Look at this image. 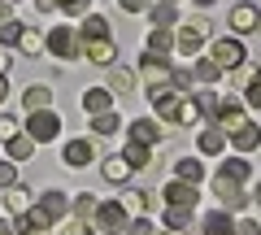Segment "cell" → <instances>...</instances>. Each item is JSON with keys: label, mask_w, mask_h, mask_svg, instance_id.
I'll return each mask as SVG.
<instances>
[{"label": "cell", "mask_w": 261, "mask_h": 235, "mask_svg": "<svg viewBox=\"0 0 261 235\" xmlns=\"http://www.w3.org/2000/svg\"><path fill=\"white\" fill-rule=\"evenodd\" d=\"M209 61H214L218 70H235V66L248 61V48H244L240 35H222V39H214V48H209Z\"/></svg>", "instance_id": "6da1fadb"}, {"label": "cell", "mask_w": 261, "mask_h": 235, "mask_svg": "<svg viewBox=\"0 0 261 235\" xmlns=\"http://www.w3.org/2000/svg\"><path fill=\"white\" fill-rule=\"evenodd\" d=\"M140 79H144V83H152L148 92H161V87H170V79H174V66H170V57L144 53V61H140Z\"/></svg>", "instance_id": "7a4b0ae2"}, {"label": "cell", "mask_w": 261, "mask_h": 235, "mask_svg": "<svg viewBox=\"0 0 261 235\" xmlns=\"http://www.w3.org/2000/svg\"><path fill=\"white\" fill-rule=\"evenodd\" d=\"M205 39H209V22H205V18L183 22V27H178V35H174V53H183V57H196L200 48H205Z\"/></svg>", "instance_id": "3957f363"}, {"label": "cell", "mask_w": 261, "mask_h": 235, "mask_svg": "<svg viewBox=\"0 0 261 235\" xmlns=\"http://www.w3.org/2000/svg\"><path fill=\"white\" fill-rule=\"evenodd\" d=\"M27 135L35 144H53L57 135H61V118H57L53 109H35V113H27Z\"/></svg>", "instance_id": "277c9868"}, {"label": "cell", "mask_w": 261, "mask_h": 235, "mask_svg": "<svg viewBox=\"0 0 261 235\" xmlns=\"http://www.w3.org/2000/svg\"><path fill=\"white\" fill-rule=\"evenodd\" d=\"M92 222H96V231H100V235H122L130 218H126V209H122L118 200H100L96 214H92Z\"/></svg>", "instance_id": "5b68a950"}, {"label": "cell", "mask_w": 261, "mask_h": 235, "mask_svg": "<svg viewBox=\"0 0 261 235\" xmlns=\"http://www.w3.org/2000/svg\"><path fill=\"white\" fill-rule=\"evenodd\" d=\"M44 48H53L61 61H74L79 53H83V39H79V31H70V27H57L53 35H44Z\"/></svg>", "instance_id": "8992f818"}, {"label": "cell", "mask_w": 261, "mask_h": 235, "mask_svg": "<svg viewBox=\"0 0 261 235\" xmlns=\"http://www.w3.org/2000/svg\"><path fill=\"white\" fill-rule=\"evenodd\" d=\"M152 109H157V118H170V122H178V113H183V92H174V87H161V92H148Z\"/></svg>", "instance_id": "52a82bcc"}, {"label": "cell", "mask_w": 261, "mask_h": 235, "mask_svg": "<svg viewBox=\"0 0 261 235\" xmlns=\"http://www.w3.org/2000/svg\"><path fill=\"white\" fill-rule=\"evenodd\" d=\"M161 196H166V205L196 209V200H200V188H192V183H183V179H170L166 188H161Z\"/></svg>", "instance_id": "ba28073f"}, {"label": "cell", "mask_w": 261, "mask_h": 235, "mask_svg": "<svg viewBox=\"0 0 261 235\" xmlns=\"http://www.w3.org/2000/svg\"><path fill=\"white\" fill-rule=\"evenodd\" d=\"M214 118H218V126H222L226 135H231L235 126L248 122V118H244V100H235V96H226V100L218 96V113H214Z\"/></svg>", "instance_id": "9c48e42d"}, {"label": "cell", "mask_w": 261, "mask_h": 235, "mask_svg": "<svg viewBox=\"0 0 261 235\" xmlns=\"http://www.w3.org/2000/svg\"><path fill=\"white\" fill-rule=\"evenodd\" d=\"M126 135H130L135 144H144V148H152V144H161V140H166V126H161V122H152V118H135V122L126 126Z\"/></svg>", "instance_id": "30bf717a"}, {"label": "cell", "mask_w": 261, "mask_h": 235, "mask_svg": "<svg viewBox=\"0 0 261 235\" xmlns=\"http://www.w3.org/2000/svg\"><path fill=\"white\" fill-rule=\"evenodd\" d=\"M214 192H218V200H222V209H226V214H240V209L252 200L248 192L240 188V183H226V179H214Z\"/></svg>", "instance_id": "8fae6325"}, {"label": "cell", "mask_w": 261, "mask_h": 235, "mask_svg": "<svg viewBox=\"0 0 261 235\" xmlns=\"http://www.w3.org/2000/svg\"><path fill=\"white\" fill-rule=\"evenodd\" d=\"M257 5H248V0H240V5H235L231 9V31L235 35H248V31H257Z\"/></svg>", "instance_id": "7c38bea8"}, {"label": "cell", "mask_w": 261, "mask_h": 235, "mask_svg": "<svg viewBox=\"0 0 261 235\" xmlns=\"http://www.w3.org/2000/svg\"><path fill=\"white\" fill-rule=\"evenodd\" d=\"M61 157H65V166H70V170L87 166V161L96 157V140H70V144H65V152H61Z\"/></svg>", "instance_id": "4fadbf2b"}, {"label": "cell", "mask_w": 261, "mask_h": 235, "mask_svg": "<svg viewBox=\"0 0 261 235\" xmlns=\"http://www.w3.org/2000/svg\"><path fill=\"white\" fill-rule=\"evenodd\" d=\"M79 105H83L92 118H96V113H109L113 109V92H109V87H87V92L79 96Z\"/></svg>", "instance_id": "5bb4252c"}, {"label": "cell", "mask_w": 261, "mask_h": 235, "mask_svg": "<svg viewBox=\"0 0 261 235\" xmlns=\"http://www.w3.org/2000/svg\"><path fill=\"white\" fill-rule=\"evenodd\" d=\"M257 144H261V126L252 122V118H248L244 126H235V131H231V148H235V152H252Z\"/></svg>", "instance_id": "9a60e30c"}, {"label": "cell", "mask_w": 261, "mask_h": 235, "mask_svg": "<svg viewBox=\"0 0 261 235\" xmlns=\"http://www.w3.org/2000/svg\"><path fill=\"white\" fill-rule=\"evenodd\" d=\"M39 209H44V214L57 222V218H65V214H70V196H65L61 188H48L44 196H39Z\"/></svg>", "instance_id": "2e32d148"}, {"label": "cell", "mask_w": 261, "mask_h": 235, "mask_svg": "<svg viewBox=\"0 0 261 235\" xmlns=\"http://www.w3.org/2000/svg\"><path fill=\"white\" fill-rule=\"evenodd\" d=\"M83 53H87V61H96V66H113V61H118V48H113V39H87Z\"/></svg>", "instance_id": "e0dca14e"}, {"label": "cell", "mask_w": 261, "mask_h": 235, "mask_svg": "<svg viewBox=\"0 0 261 235\" xmlns=\"http://www.w3.org/2000/svg\"><path fill=\"white\" fill-rule=\"evenodd\" d=\"M218 179H226V183H248V179H252L248 157H226V161H222V170H218Z\"/></svg>", "instance_id": "ac0fdd59"}, {"label": "cell", "mask_w": 261, "mask_h": 235, "mask_svg": "<svg viewBox=\"0 0 261 235\" xmlns=\"http://www.w3.org/2000/svg\"><path fill=\"white\" fill-rule=\"evenodd\" d=\"M174 179H183V183H192V188H200L205 183V166L196 157H178L174 161Z\"/></svg>", "instance_id": "d6986e66"}, {"label": "cell", "mask_w": 261, "mask_h": 235, "mask_svg": "<svg viewBox=\"0 0 261 235\" xmlns=\"http://www.w3.org/2000/svg\"><path fill=\"white\" fill-rule=\"evenodd\" d=\"M79 39H83V44H87V39H113V35H109V22H105V13H87L83 27H79Z\"/></svg>", "instance_id": "ffe728a7"}, {"label": "cell", "mask_w": 261, "mask_h": 235, "mask_svg": "<svg viewBox=\"0 0 261 235\" xmlns=\"http://www.w3.org/2000/svg\"><path fill=\"white\" fill-rule=\"evenodd\" d=\"M196 148L209 152V157H214V152H226V131H222V126H205L200 140H196Z\"/></svg>", "instance_id": "44dd1931"}, {"label": "cell", "mask_w": 261, "mask_h": 235, "mask_svg": "<svg viewBox=\"0 0 261 235\" xmlns=\"http://www.w3.org/2000/svg\"><path fill=\"white\" fill-rule=\"evenodd\" d=\"M5 152H9V161H13V166H18V161H31V157H35V140H31V135L22 131V135H13V140L5 144Z\"/></svg>", "instance_id": "7402d4cb"}, {"label": "cell", "mask_w": 261, "mask_h": 235, "mask_svg": "<svg viewBox=\"0 0 261 235\" xmlns=\"http://www.w3.org/2000/svg\"><path fill=\"white\" fill-rule=\"evenodd\" d=\"M118 205L126 209V218H144V209H148V192L130 188V192H122V196H118Z\"/></svg>", "instance_id": "603a6c76"}, {"label": "cell", "mask_w": 261, "mask_h": 235, "mask_svg": "<svg viewBox=\"0 0 261 235\" xmlns=\"http://www.w3.org/2000/svg\"><path fill=\"white\" fill-rule=\"evenodd\" d=\"M22 105H27V113H35V109H48V105H53V87H44V83L27 87V92H22Z\"/></svg>", "instance_id": "cb8c5ba5"}, {"label": "cell", "mask_w": 261, "mask_h": 235, "mask_svg": "<svg viewBox=\"0 0 261 235\" xmlns=\"http://www.w3.org/2000/svg\"><path fill=\"white\" fill-rule=\"evenodd\" d=\"M122 161H126L130 170H144L152 161V148H144V144H135V140H126V148H122Z\"/></svg>", "instance_id": "d4e9b609"}, {"label": "cell", "mask_w": 261, "mask_h": 235, "mask_svg": "<svg viewBox=\"0 0 261 235\" xmlns=\"http://www.w3.org/2000/svg\"><path fill=\"white\" fill-rule=\"evenodd\" d=\"M109 92L113 96H130V92H135V70H126V66L113 70V74H109Z\"/></svg>", "instance_id": "484cf974"}, {"label": "cell", "mask_w": 261, "mask_h": 235, "mask_svg": "<svg viewBox=\"0 0 261 235\" xmlns=\"http://www.w3.org/2000/svg\"><path fill=\"white\" fill-rule=\"evenodd\" d=\"M5 209H13V214H27V209H31V192L27 188H22V183H13V188L9 192H5Z\"/></svg>", "instance_id": "4316f807"}, {"label": "cell", "mask_w": 261, "mask_h": 235, "mask_svg": "<svg viewBox=\"0 0 261 235\" xmlns=\"http://www.w3.org/2000/svg\"><path fill=\"white\" fill-rule=\"evenodd\" d=\"M205 235H231V214H226V209L205 214Z\"/></svg>", "instance_id": "83f0119b"}, {"label": "cell", "mask_w": 261, "mask_h": 235, "mask_svg": "<svg viewBox=\"0 0 261 235\" xmlns=\"http://www.w3.org/2000/svg\"><path fill=\"white\" fill-rule=\"evenodd\" d=\"M96 205H100V200H96L92 192H83V196H74V200H70V214H74V218H83V222H92Z\"/></svg>", "instance_id": "f1b7e54d"}, {"label": "cell", "mask_w": 261, "mask_h": 235, "mask_svg": "<svg viewBox=\"0 0 261 235\" xmlns=\"http://www.w3.org/2000/svg\"><path fill=\"white\" fill-rule=\"evenodd\" d=\"M148 53H157V57H170L174 53V39H170V31H148Z\"/></svg>", "instance_id": "f546056e"}, {"label": "cell", "mask_w": 261, "mask_h": 235, "mask_svg": "<svg viewBox=\"0 0 261 235\" xmlns=\"http://www.w3.org/2000/svg\"><path fill=\"white\" fill-rule=\"evenodd\" d=\"M100 170H105V179H109V183H126V179H130V166H126L122 157H109Z\"/></svg>", "instance_id": "4dcf8cb0"}, {"label": "cell", "mask_w": 261, "mask_h": 235, "mask_svg": "<svg viewBox=\"0 0 261 235\" xmlns=\"http://www.w3.org/2000/svg\"><path fill=\"white\" fill-rule=\"evenodd\" d=\"M152 22H157V27L161 31H170V27H178V9H174V5H152Z\"/></svg>", "instance_id": "1f68e13d"}, {"label": "cell", "mask_w": 261, "mask_h": 235, "mask_svg": "<svg viewBox=\"0 0 261 235\" xmlns=\"http://www.w3.org/2000/svg\"><path fill=\"white\" fill-rule=\"evenodd\" d=\"M18 48H22V57H39L44 53V35H39V31H22V39H18Z\"/></svg>", "instance_id": "d6a6232c"}, {"label": "cell", "mask_w": 261, "mask_h": 235, "mask_svg": "<svg viewBox=\"0 0 261 235\" xmlns=\"http://www.w3.org/2000/svg\"><path fill=\"white\" fill-rule=\"evenodd\" d=\"M192 74H196V83H218V79H222V70H218L209 57H200V61L192 66Z\"/></svg>", "instance_id": "836d02e7"}, {"label": "cell", "mask_w": 261, "mask_h": 235, "mask_svg": "<svg viewBox=\"0 0 261 235\" xmlns=\"http://www.w3.org/2000/svg\"><path fill=\"white\" fill-rule=\"evenodd\" d=\"M118 126H122V118H118V113H96V118H92V131L96 135H113V131H118Z\"/></svg>", "instance_id": "e575fe53"}, {"label": "cell", "mask_w": 261, "mask_h": 235, "mask_svg": "<svg viewBox=\"0 0 261 235\" xmlns=\"http://www.w3.org/2000/svg\"><path fill=\"white\" fill-rule=\"evenodd\" d=\"M252 74H257V66H252V61H244V66L226 70V83H231V87H248V83H252Z\"/></svg>", "instance_id": "d590c367"}, {"label": "cell", "mask_w": 261, "mask_h": 235, "mask_svg": "<svg viewBox=\"0 0 261 235\" xmlns=\"http://www.w3.org/2000/svg\"><path fill=\"white\" fill-rule=\"evenodd\" d=\"M166 222H170V231H183V235H187V222H192V209H178V205H170V209H166Z\"/></svg>", "instance_id": "8d00e7d4"}, {"label": "cell", "mask_w": 261, "mask_h": 235, "mask_svg": "<svg viewBox=\"0 0 261 235\" xmlns=\"http://www.w3.org/2000/svg\"><path fill=\"white\" fill-rule=\"evenodd\" d=\"M192 105H196V113H200V118H214V113H218V96H214V92L192 96Z\"/></svg>", "instance_id": "74e56055"}, {"label": "cell", "mask_w": 261, "mask_h": 235, "mask_svg": "<svg viewBox=\"0 0 261 235\" xmlns=\"http://www.w3.org/2000/svg\"><path fill=\"white\" fill-rule=\"evenodd\" d=\"M22 31H27V27H22V22H5V27H0V44H5V48H18Z\"/></svg>", "instance_id": "f35d334b"}, {"label": "cell", "mask_w": 261, "mask_h": 235, "mask_svg": "<svg viewBox=\"0 0 261 235\" xmlns=\"http://www.w3.org/2000/svg\"><path fill=\"white\" fill-rule=\"evenodd\" d=\"M231 235H261L257 218H231Z\"/></svg>", "instance_id": "ab89813d"}, {"label": "cell", "mask_w": 261, "mask_h": 235, "mask_svg": "<svg viewBox=\"0 0 261 235\" xmlns=\"http://www.w3.org/2000/svg\"><path fill=\"white\" fill-rule=\"evenodd\" d=\"M244 96H248V105H252V109H261V70L252 74V83L244 87Z\"/></svg>", "instance_id": "60d3db41"}, {"label": "cell", "mask_w": 261, "mask_h": 235, "mask_svg": "<svg viewBox=\"0 0 261 235\" xmlns=\"http://www.w3.org/2000/svg\"><path fill=\"white\" fill-rule=\"evenodd\" d=\"M18 183V166L13 161H0V188H13Z\"/></svg>", "instance_id": "b9f144b4"}, {"label": "cell", "mask_w": 261, "mask_h": 235, "mask_svg": "<svg viewBox=\"0 0 261 235\" xmlns=\"http://www.w3.org/2000/svg\"><path fill=\"white\" fill-rule=\"evenodd\" d=\"M61 235H92V226H87L83 218H70V222L61 226Z\"/></svg>", "instance_id": "7bdbcfd3"}, {"label": "cell", "mask_w": 261, "mask_h": 235, "mask_svg": "<svg viewBox=\"0 0 261 235\" xmlns=\"http://www.w3.org/2000/svg\"><path fill=\"white\" fill-rule=\"evenodd\" d=\"M118 5H122L126 13H148V9H152V0H118Z\"/></svg>", "instance_id": "ee69618b"}, {"label": "cell", "mask_w": 261, "mask_h": 235, "mask_svg": "<svg viewBox=\"0 0 261 235\" xmlns=\"http://www.w3.org/2000/svg\"><path fill=\"white\" fill-rule=\"evenodd\" d=\"M13 135H18V122H13V118H0V140L9 144Z\"/></svg>", "instance_id": "f6af8a7d"}, {"label": "cell", "mask_w": 261, "mask_h": 235, "mask_svg": "<svg viewBox=\"0 0 261 235\" xmlns=\"http://www.w3.org/2000/svg\"><path fill=\"white\" fill-rule=\"evenodd\" d=\"M5 22H13V5L9 0H0V27H5Z\"/></svg>", "instance_id": "bcb514c9"}, {"label": "cell", "mask_w": 261, "mask_h": 235, "mask_svg": "<svg viewBox=\"0 0 261 235\" xmlns=\"http://www.w3.org/2000/svg\"><path fill=\"white\" fill-rule=\"evenodd\" d=\"M5 100H9V79L0 74V105H5Z\"/></svg>", "instance_id": "7dc6e473"}, {"label": "cell", "mask_w": 261, "mask_h": 235, "mask_svg": "<svg viewBox=\"0 0 261 235\" xmlns=\"http://www.w3.org/2000/svg\"><path fill=\"white\" fill-rule=\"evenodd\" d=\"M13 231H18V226H13ZM18 235H48V231H31V226H22Z\"/></svg>", "instance_id": "c3c4849f"}, {"label": "cell", "mask_w": 261, "mask_h": 235, "mask_svg": "<svg viewBox=\"0 0 261 235\" xmlns=\"http://www.w3.org/2000/svg\"><path fill=\"white\" fill-rule=\"evenodd\" d=\"M5 70H9V53H0V74H5Z\"/></svg>", "instance_id": "681fc988"}, {"label": "cell", "mask_w": 261, "mask_h": 235, "mask_svg": "<svg viewBox=\"0 0 261 235\" xmlns=\"http://www.w3.org/2000/svg\"><path fill=\"white\" fill-rule=\"evenodd\" d=\"M0 235H13V222H0Z\"/></svg>", "instance_id": "f907efd6"}, {"label": "cell", "mask_w": 261, "mask_h": 235, "mask_svg": "<svg viewBox=\"0 0 261 235\" xmlns=\"http://www.w3.org/2000/svg\"><path fill=\"white\" fill-rule=\"evenodd\" d=\"M152 235H183V231H170V226H166V231H152Z\"/></svg>", "instance_id": "816d5d0a"}, {"label": "cell", "mask_w": 261, "mask_h": 235, "mask_svg": "<svg viewBox=\"0 0 261 235\" xmlns=\"http://www.w3.org/2000/svg\"><path fill=\"white\" fill-rule=\"evenodd\" d=\"M196 5H200V9H209V5H218V0H196Z\"/></svg>", "instance_id": "f5cc1de1"}, {"label": "cell", "mask_w": 261, "mask_h": 235, "mask_svg": "<svg viewBox=\"0 0 261 235\" xmlns=\"http://www.w3.org/2000/svg\"><path fill=\"white\" fill-rule=\"evenodd\" d=\"M257 31H261V18H257Z\"/></svg>", "instance_id": "db71d44e"}, {"label": "cell", "mask_w": 261, "mask_h": 235, "mask_svg": "<svg viewBox=\"0 0 261 235\" xmlns=\"http://www.w3.org/2000/svg\"><path fill=\"white\" fill-rule=\"evenodd\" d=\"M257 200H261V188H257Z\"/></svg>", "instance_id": "11a10c76"}, {"label": "cell", "mask_w": 261, "mask_h": 235, "mask_svg": "<svg viewBox=\"0 0 261 235\" xmlns=\"http://www.w3.org/2000/svg\"><path fill=\"white\" fill-rule=\"evenodd\" d=\"M166 5H174V0H166Z\"/></svg>", "instance_id": "9f6ffc18"}, {"label": "cell", "mask_w": 261, "mask_h": 235, "mask_svg": "<svg viewBox=\"0 0 261 235\" xmlns=\"http://www.w3.org/2000/svg\"><path fill=\"white\" fill-rule=\"evenodd\" d=\"M9 5H13V0H9Z\"/></svg>", "instance_id": "6f0895ef"}]
</instances>
